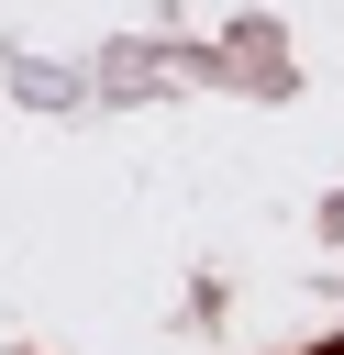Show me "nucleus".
Returning <instances> with one entry per match:
<instances>
[]
</instances>
